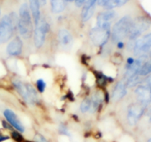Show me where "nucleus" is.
I'll return each instance as SVG.
<instances>
[{
  "mask_svg": "<svg viewBox=\"0 0 151 142\" xmlns=\"http://www.w3.org/2000/svg\"><path fill=\"white\" fill-rule=\"evenodd\" d=\"M89 36L91 41L96 46L102 47L107 42L109 38H110L111 31L110 29L99 28L96 26L90 31Z\"/></svg>",
  "mask_w": 151,
  "mask_h": 142,
  "instance_id": "nucleus-6",
  "label": "nucleus"
},
{
  "mask_svg": "<svg viewBox=\"0 0 151 142\" xmlns=\"http://www.w3.org/2000/svg\"><path fill=\"white\" fill-rule=\"evenodd\" d=\"M13 84L22 97L30 104H34L38 101L36 91L29 84H24L20 80L16 79L13 81Z\"/></svg>",
  "mask_w": 151,
  "mask_h": 142,
  "instance_id": "nucleus-5",
  "label": "nucleus"
},
{
  "mask_svg": "<svg viewBox=\"0 0 151 142\" xmlns=\"http://www.w3.org/2000/svg\"><path fill=\"white\" fill-rule=\"evenodd\" d=\"M22 41L19 37H16L9 43L7 47V52L10 56H19L22 51Z\"/></svg>",
  "mask_w": 151,
  "mask_h": 142,
  "instance_id": "nucleus-13",
  "label": "nucleus"
},
{
  "mask_svg": "<svg viewBox=\"0 0 151 142\" xmlns=\"http://www.w3.org/2000/svg\"><path fill=\"white\" fill-rule=\"evenodd\" d=\"M151 26V20L146 16H139L132 20L128 37L131 40L137 39Z\"/></svg>",
  "mask_w": 151,
  "mask_h": 142,
  "instance_id": "nucleus-4",
  "label": "nucleus"
},
{
  "mask_svg": "<svg viewBox=\"0 0 151 142\" xmlns=\"http://www.w3.org/2000/svg\"><path fill=\"white\" fill-rule=\"evenodd\" d=\"M150 121L151 122V111H150Z\"/></svg>",
  "mask_w": 151,
  "mask_h": 142,
  "instance_id": "nucleus-36",
  "label": "nucleus"
},
{
  "mask_svg": "<svg viewBox=\"0 0 151 142\" xmlns=\"http://www.w3.org/2000/svg\"><path fill=\"white\" fill-rule=\"evenodd\" d=\"M3 126H4L5 128L7 129H10V130H11V127H10V124H7V123H6L5 121H3Z\"/></svg>",
  "mask_w": 151,
  "mask_h": 142,
  "instance_id": "nucleus-31",
  "label": "nucleus"
},
{
  "mask_svg": "<svg viewBox=\"0 0 151 142\" xmlns=\"http://www.w3.org/2000/svg\"><path fill=\"white\" fill-rule=\"evenodd\" d=\"M4 115L12 127H13L15 129L20 132L24 131V127L13 111L10 110V109H6L4 112Z\"/></svg>",
  "mask_w": 151,
  "mask_h": 142,
  "instance_id": "nucleus-12",
  "label": "nucleus"
},
{
  "mask_svg": "<svg viewBox=\"0 0 151 142\" xmlns=\"http://www.w3.org/2000/svg\"><path fill=\"white\" fill-rule=\"evenodd\" d=\"M11 136L16 142H24V138L22 137V135L16 131H13L11 133Z\"/></svg>",
  "mask_w": 151,
  "mask_h": 142,
  "instance_id": "nucleus-24",
  "label": "nucleus"
},
{
  "mask_svg": "<svg viewBox=\"0 0 151 142\" xmlns=\"http://www.w3.org/2000/svg\"><path fill=\"white\" fill-rule=\"evenodd\" d=\"M60 130L62 133H63V134H68L67 129H66V127H64V126H63V125L60 126Z\"/></svg>",
  "mask_w": 151,
  "mask_h": 142,
  "instance_id": "nucleus-29",
  "label": "nucleus"
},
{
  "mask_svg": "<svg viewBox=\"0 0 151 142\" xmlns=\"http://www.w3.org/2000/svg\"><path fill=\"white\" fill-rule=\"evenodd\" d=\"M24 142H33V141H24Z\"/></svg>",
  "mask_w": 151,
  "mask_h": 142,
  "instance_id": "nucleus-38",
  "label": "nucleus"
},
{
  "mask_svg": "<svg viewBox=\"0 0 151 142\" xmlns=\"http://www.w3.org/2000/svg\"><path fill=\"white\" fill-rule=\"evenodd\" d=\"M127 93L126 83L119 81L115 86V88L112 93V99L114 101H119L124 97Z\"/></svg>",
  "mask_w": 151,
  "mask_h": 142,
  "instance_id": "nucleus-15",
  "label": "nucleus"
},
{
  "mask_svg": "<svg viewBox=\"0 0 151 142\" xmlns=\"http://www.w3.org/2000/svg\"><path fill=\"white\" fill-rule=\"evenodd\" d=\"M151 48V33L139 38L133 45V50L136 55L147 53Z\"/></svg>",
  "mask_w": 151,
  "mask_h": 142,
  "instance_id": "nucleus-9",
  "label": "nucleus"
},
{
  "mask_svg": "<svg viewBox=\"0 0 151 142\" xmlns=\"http://www.w3.org/2000/svg\"><path fill=\"white\" fill-rule=\"evenodd\" d=\"M150 101H151V96H150Z\"/></svg>",
  "mask_w": 151,
  "mask_h": 142,
  "instance_id": "nucleus-40",
  "label": "nucleus"
},
{
  "mask_svg": "<svg viewBox=\"0 0 151 142\" xmlns=\"http://www.w3.org/2000/svg\"><path fill=\"white\" fill-rule=\"evenodd\" d=\"M38 1L41 5H45L47 3V0H38Z\"/></svg>",
  "mask_w": 151,
  "mask_h": 142,
  "instance_id": "nucleus-33",
  "label": "nucleus"
},
{
  "mask_svg": "<svg viewBox=\"0 0 151 142\" xmlns=\"http://www.w3.org/2000/svg\"><path fill=\"white\" fill-rule=\"evenodd\" d=\"M35 139H36L37 142H47V141L41 135H37Z\"/></svg>",
  "mask_w": 151,
  "mask_h": 142,
  "instance_id": "nucleus-25",
  "label": "nucleus"
},
{
  "mask_svg": "<svg viewBox=\"0 0 151 142\" xmlns=\"http://www.w3.org/2000/svg\"><path fill=\"white\" fill-rule=\"evenodd\" d=\"M29 9L33 17L35 25H38L40 21L41 13H40V4L38 0H29Z\"/></svg>",
  "mask_w": 151,
  "mask_h": 142,
  "instance_id": "nucleus-16",
  "label": "nucleus"
},
{
  "mask_svg": "<svg viewBox=\"0 0 151 142\" xmlns=\"http://www.w3.org/2000/svg\"><path fill=\"white\" fill-rule=\"evenodd\" d=\"M58 41L60 43V46L63 48H69L72 44V36L70 33L66 29H61L59 30L58 36Z\"/></svg>",
  "mask_w": 151,
  "mask_h": 142,
  "instance_id": "nucleus-14",
  "label": "nucleus"
},
{
  "mask_svg": "<svg viewBox=\"0 0 151 142\" xmlns=\"http://www.w3.org/2000/svg\"><path fill=\"white\" fill-rule=\"evenodd\" d=\"M0 13H1V10H0Z\"/></svg>",
  "mask_w": 151,
  "mask_h": 142,
  "instance_id": "nucleus-39",
  "label": "nucleus"
},
{
  "mask_svg": "<svg viewBox=\"0 0 151 142\" xmlns=\"http://www.w3.org/2000/svg\"><path fill=\"white\" fill-rule=\"evenodd\" d=\"M18 21L16 13H12L10 15H6L0 22V43H4L12 37L16 28L18 25Z\"/></svg>",
  "mask_w": 151,
  "mask_h": 142,
  "instance_id": "nucleus-2",
  "label": "nucleus"
},
{
  "mask_svg": "<svg viewBox=\"0 0 151 142\" xmlns=\"http://www.w3.org/2000/svg\"><path fill=\"white\" fill-rule=\"evenodd\" d=\"M66 2H67V1H75V0H66Z\"/></svg>",
  "mask_w": 151,
  "mask_h": 142,
  "instance_id": "nucleus-35",
  "label": "nucleus"
},
{
  "mask_svg": "<svg viewBox=\"0 0 151 142\" xmlns=\"http://www.w3.org/2000/svg\"><path fill=\"white\" fill-rule=\"evenodd\" d=\"M147 142H151V138L149 139V140H148V141H147Z\"/></svg>",
  "mask_w": 151,
  "mask_h": 142,
  "instance_id": "nucleus-37",
  "label": "nucleus"
},
{
  "mask_svg": "<svg viewBox=\"0 0 151 142\" xmlns=\"http://www.w3.org/2000/svg\"><path fill=\"white\" fill-rule=\"evenodd\" d=\"M145 109V105L143 104H134L128 108V121L131 125H135L142 115H143Z\"/></svg>",
  "mask_w": 151,
  "mask_h": 142,
  "instance_id": "nucleus-8",
  "label": "nucleus"
},
{
  "mask_svg": "<svg viewBox=\"0 0 151 142\" xmlns=\"http://www.w3.org/2000/svg\"><path fill=\"white\" fill-rule=\"evenodd\" d=\"M36 86L38 91H39L40 93H43V92L45 90L46 83L43 79H38V81H36Z\"/></svg>",
  "mask_w": 151,
  "mask_h": 142,
  "instance_id": "nucleus-23",
  "label": "nucleus"
},
{
  "mask_svg": "<svg viewBox=\"0 0 151 142\" xmlns=\"http://www.w3.org/2000/svg\"><path fill=\"white\" fill-rule=\"evenodd\" d=\"M109 1V0H97V4H99V5L103 6H103H104L105 4H106Z\"/></svg>",
  "mask_w": 151,
  "mask_h": 142,
  "instance_id": "nucleus-27",
  "label": "nucleus"
},
{
  "mask_svg": "<svg viewBox=\"0 0 151 142\" xmlns=\"http://www.w3.org/2000/svg\"><path fill=\"white\" fill-rule=\"evenodd\" d=\"M50 30V25L44 20H40L38 25H35L34 31V41L36 47L39 48L45 41L46 35Z\"/></svg>",
  "mask_w": 151,
  "mask_h": 142,
  "instance_id": "nucleus-7",
  "label": "nucleus"
},
{
  "mask_svg": "<svg viewBox=\"0 0 151 142\" xmlns=\"http://www.w3.org/2000/svg\"><path fill=\"white\" fill-rule=\"evenodd\" d=\"M9 137H7V136L6 135H4L2 134V133L0 132V142L1 141H4L7 140V139H8Z\"/></svg>",
  "mask_w": 151,
  "mask_h": 142,
  "instance_id": "nucleus-28",
  "label": "nucleus"
},
{
  "mask_svg": "<svg viewBox=\"0 0 151 142\" xmlns=\"http://www.w3.org/2000/svg\"><path fill=\"white\" fill-rule=\"evenodd\" d=\"M145 82L147 83V86H150V87H151V75H149V76L146 78Z\"/></svg>",
  "mask_w": 151,
  "mask_h": 142,
  "instance_id": "nucleus-30",
  "label": "nucleus"
},
{
  "mask_svg": "<svg viewBox=\"0 0 151 142\" xmlns=\"http://www.w3.org/2000/svg\"><path fill=\"white\" fill-rule=\"evenodd\" d=\"M136 93L140 103L146 105L151 102V87L150 86H139L136 90Z\"/></svg>",
  "mask_w": 151,
  "mask_h": 142,
  "instance_id": "nucleus-11",
  "label": "nucleus"
},
{
  "mask_svg": "<svg viewBox=\"0 0 151 142\" xmlns=\"http://www.w3.org/2000/svg\"><path fill=\"white\" fill-rule=\"evenodd\" d=\"M116 45H117L118 48L121 49V48H122V47H123L124 44H123V42H122V41H119V42L116 43Z\"/></svg>",
  "mask_w": 151,
  "mask_h": 142,
  "instance_id": "nucleus-32",
  "label": "nucleus"
},
{
  "mask_svg": "<svg viewBox=\"0 0 151 142\" xmlns=\"http://www.w3.org/2000/svg\"><path fill=\"white\" fill-rule=\"evenodd\" d=\"M86 0H75V3L78 7H81L85 4Z\"/></svg>",
  "mask_w": 151,
  "mask_h": 142,
  "instance_id": "nucleus-26",
  "label": "nucleus"
},
{
  "mask_svg": "<svg viewBox=\"0 0 151 142\" xmlns=\"http://www.w3.org/2000/svg\"><path fill=\"white\" fill-rule=\"evenodd\" d=\"M116 16V13L113 10H106V11L101 12L97 15V26L99 28L110 29L111 24L114 20Z\"/></svg>",
  "mask_w": 151,
  "mask_h": 142,
  "instance_id": "nucleus-10",
  "label": "nucleus"
},
{
  "mask_svg": "<svg viewBox=\"0 0 151 142\" xmlns=\"http://www.w3.org/2000/svg\"><path fill=\"white\" fill-rule=\"evenodd\" d=\"M133 19L130 16H125L121 18L112 28L111 39L114 42L117 43L122 41L126 36H128L131 22Z\"/></svg>",
  "mask_w": 151,
  "mask_h": 142,
  "instance_id": "nucleus-3",
  "label": "nucleus"
},
{
  "mask_svg": "<svg viewBox=\"0 0 151 142\" xmlns=\"http://www.w3.org/2000/svg\"><path fill=\"white\" fill-rule=\"evenodd\" d=\"M130 0H109L104 6L105 9L106 10H113L114 8L117 7H121L128 2Z\"/></svg>",
  "mask_w": 151,
  "mask_h": 142,
  "instance_id": "nucleus-19",
  "label": "nucleus"
},
{
  "mask_svg": "<svg viewBox=\"0 0 151 142\" xmlns=\"http://www.w3.org/2000/svg\"><path fill=\"white\" fill-rule=\"evenodd\" d=\"M97 84L100 87H104L106 84H107L108 81L110 80V78H108L107 76L104 75V74L101 73V72H98L97 75Z\"/></svg>",
  "mask_w": 151,
  "mask_h": 142,
  "instance_id": "nucleus-21",
  "label": "nucleus"
},
{
  "mask_svg": "<svg viewBox=\"0 0 151 142\" xmlns=\"http://www.w3.org/2000/svg\"><path fill=\"white\" fill-rule=\"evenodd\" d=\"M147 53H148V56H150V57H151V50H149V51L147 52Z\"/></svg>",
  "mask_w": 151,
  "mask_h": 142,
  "instance_id": "nucleus-34",
  "label": "nucleus"
},
{
  "mask_svg": "<svg viewBox=\"0 0 151 142\" xmlns=\"http://www.w3.org/2000/svg\"><path fill=\"white\" fill-rule=\"evenodd\" d=\"M90 100H91V107H90L89 111L91 112H94L97 110L99 106L101 104L102 101H103L101 93H100L99 92L95 93Z\"/></svg>",
  "mask_w": 151,
  "mask_h": 142,
  "instance_id": "nucleus-17",
  "label": "nucleus"
},
{
  "mask_svg": "<svg viewBox=\"0 0 151 142\" xmlns=\"http://www.w3.org/2000/svg\"><path fill=\"white\" fill-rule=\"evenodd\" d=\"M91 107V100L89 99H84L81 104V110L83 112H86L87 111H89Z\"/></svg>",
  "mask_w": 151,
  "mask_h": 142,
  "instance_id": "nucleus-22",
  "label": "nucleus"
},
{
  "mask_svg": "<svg viewBox=\"0 0 151 142\" xmlns=\"http://www.w3.org/2000/svg\"><path fill=\"white\" fill-rule=\"evenodd\" d=\"M19 33L24 38H29L33 33L32 19L27 4L24 3L19 8V18L18 21Z\"/></svg>",
  "mask_w": 151,
  "mask_h": 142,
  "instance_id": "nucleus-1",
  "label": "nucleus"
},
{
  "mask_svg": "<svg viewBox=\"0 0 151 142\" xmlns=\"http://www.w3.org/2000/svg\"><path fill=\"white\" fill-rule=\"evenodd\" d=\"M150 73H151V60L145 62L139 71V75H143V76Z\"/></svg>",
  "mask_w": 151,
  "mask_h": 142,
  "instance_id": "nucleus-20",
  "label": "nucleus"
},
{
  "mask_svg": "<svg viewBox=\"0 0 151 142\" xmlns=\"http://www.w3.org/2000/svg\"><path fill=\"white\" fill-rule=\"evenodd\" d=\"M51 10L53 13H59L63 11L66 7V0H50Z\"/></svg>",
  "mask_w": 151,
  "mask_h": 142,
  "instance_id": "nucleus-18",
  "label": "nucleus"
}]
</instances>
